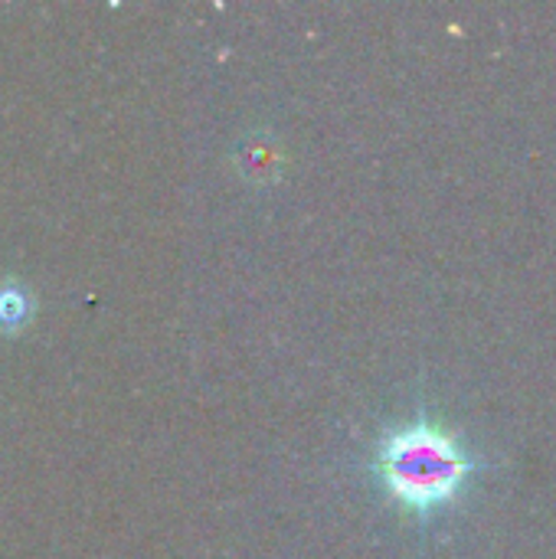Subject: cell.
Returning <instances> with one entry per match:
<instances>
[{
	"mask_svg": "<svg viewBox=\"0 0 556 559\" xmlns=\"http://www.w3.org/2000/svg\"><path fill=\"white\" fill-rule=\"evenodd\" d=\"M485 459L439 416L419 409L390 426L374 449V478L387 501L416 524L456 511L482 481Z\"/></svg>",
	"mask_w": 556,
	"mask_h": 559,
	"instance_id": "obj_1",
	"label": "cell"
},
{
	"mask_svg": "<svg viewBox=\"0 0 556 559\" xmlns=\"http://www.w3.org/2000/svg\"><path fill=\"white\" fill-rule=\"evenodd\" d=\"M29 321H33V298L20 285L3 282L0 285V334H20Z\"/></svg>",
	"mask_w": 556,
	"mask_h": 559,
	"instance_id": "obj_2",
	"label": "cell"
}]
</instances>
